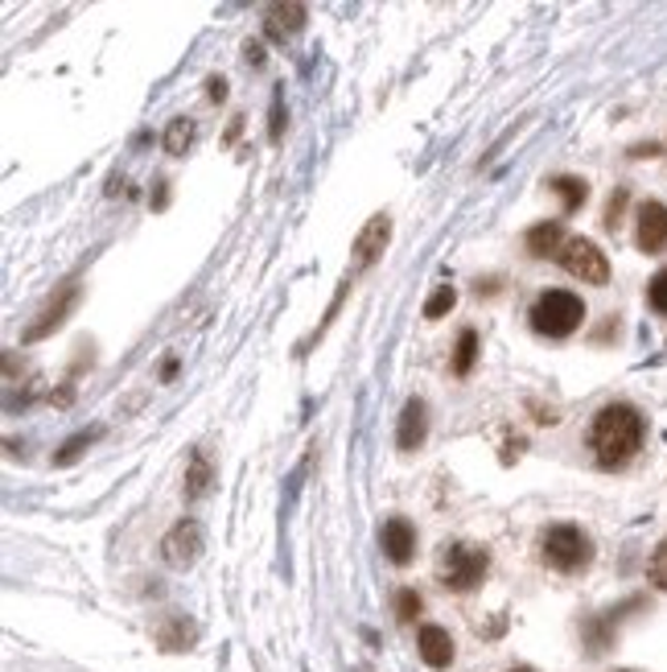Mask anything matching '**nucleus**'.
Masks as SVG:
<instances>
[{
    "instance_id": "obj_16",
    "label": "nucleus",
    "mask_w": 667,
    "mask_h": 672,
    "mask_svg": "<svg viewBox=\"0 0 667 672\" xmlns=\"http://www.w3.org/2000/svg\"><path fill=\"white\" fill-rule=\"evenodd\" d=\"M548 186L557 190V199H560V206L573 215V211H581L585 206V199H590V186L581 182V178H573V173H557Z\"/></svg>"
},
{
    "instance_id": "obj_2",
    "label": "nucleus",
    "mask_w": 667,
    "mask_h": 672,
    "mask_svg": "<svg viewBox=\"0 0 667 672\" xmlns=\"http://www.w3.org/2000/svg\"><path fill=\"white\" fill-rule=\"evenodd\" d=\"M528 322L544 339H569L585 322V301L569 294V289H544L540 298L531 301Z\"/></svg>"
},
{
    "instance_id": "obj_20",
    "label": "nucleus",
    "mask_w": 667,
    "mask_h": 672,
    "mask_svg": "<svg viewBox=\"0 0 667 672\" xmlns=\"http://www.w3.org/2000/svg\"><path fill=\"white\" fill-rule=\"evenodd\" d=\"M420 610H424V602H420L417 590H408V586L396 590V619H400V623H417Z\"/></svg>"
},
{
    "instance_id": "obj_30",
    "label": "nucleus",
    "mask_w": 667,
    "mask_h": 672,
    "mask_svg": "<svg viewBox=\"0 0 667 672\" xmlns=\"http://www.w3.org/2000/svg\"><path fill=\"white\" fill-rule=\"evenodd\" d=\"M512 672H536V669H512Z\"/></svg>"
},
{
    "instance_id": "obj_6",
    "label": "nucleus",
    "mask_w": 667,
    "mask_h": 672,
    "mask_svg": "<svg viewBox=\"0 0 667 672\" xmlns=\"http://www.w3.org/2000/svg\"><path fill=\"white\" fill-rule=\"evenodd\" d=\"M202 553V524L198 520H177L170 529V536L161 541V557L170 569H190Z\"/></svg>"
},
{
    "instance_id": "obj_10",
    "label": "nucleus",
    "mask_w": 667,
    "mask_h": 672,
    "mask_svg": "<svg viewBox=\"0 0 667 672\" xmlns=\"http://www.w3.org/2000/svg\"><path fill=\"white\" fill-rule=\"evenodd\" d=\"M388 239H391V220H388V215H372V220H367V227L355 235V265L372 268L375 260L384 256Z\"/></svg>"
},
{
    "instance_id": "obj_7",
    "label": "nucleus",
    "mask_w": 667,
    "mask_h": 672,
    "mask_svg": "<svg viewBox=\"0 0 667 672\" xmlns=\"http://www.w3.org/2000/svg\"><path fill=\"white\" fill-rule=\"evenodd\" d=\"M78 306V281H66L54 298L37 310V318H33L30 327H25V343H37V339H46V334H54V330L63 327L66 318H71V310Z\"/></svg>"
},
{
    "instance_id": "obj_4",
    "label": "nucleus",
    "mask_w": 667,
    "mask_h": 672,
    "mask_svg": "<svg viewBox=\"0 0 667 672\" xmlns=\"http://www.w3.org/2000/svg\"><path fill=\"white\" fill-rule=\"evenodd\" d=\"M540 562L557 574H577L593 562V541L590 532H581L577 524H552L540 536Z\"/></svg>"
},
{
    "instance_id": "obj_5",
    "label": "nucleus",
    "mask_w": 667,
    "mask_h": 672,
    "mask_svg": "<svg viewBox=\"0 0 667 672\" xmlns=\"http://www.w3.org/2000/svg\"><path fill=\"white\" fill-rule=\"evenodd\" d=\"M557 260L564 273H573L577 281H590V285L610 281V260H605L602 248H598L593 239H585V235H569Z\"/></svg>"
},
{
    "instance_id": "obj_31",
    "label": "nucleus",
    "mask_w": 667,
    "mask_h": 672,
    "mask_svg": "<svg viewBox=\"0 0 667 672\" xmlns=\"http://www.w3.org/2000/svg\"><path fill=\"white\" fill-rule=\"evenodd\" d=\"M618 672H638V669H618Z\"/></svg>"
},
{
    "instance_id": "obj_27",
    "label": "nucleus",
    "mask_w": 667,
    "mask_h": 672,
    "mask_svg": "<svg viewBox=\"0 0 667 672\" xmlns=\"http://www.w3.org/2000/svg\"><path fill=\"white\" fill-rule=\"evenodd\" d=\"M206 95H211L215 104H223V99H227V83H223V78H211V83H206Z\"/></svg>"
},
{
    "instance_id": "obj_8",
    "label": "nucleus",
    "mask_w": 667,
    "mask_h": 672,
    "mask_svg": "<svg viewBox=\"0 0 667 672\" xmlns=\"http://www.w3.org/2000/svg\"><path fill=\"white\" fill-rule=\"evenodd\" d=\"M635 244L647 256L667 248V206L664 203H643L638 206V227H635Z\"/></svg>"
},
{
    "instance_id": "obj_21",
    "label": "nucleus",
    "mask_w": 667,
    "mask_h": 672,
    "mask_svg": "<svg viewBox=\"0 0 667 672\" xmlns=\"http://www.w3.org/2000/svg\"><path fill=\"white\" fill-rule=\"evenodd\" d=\"M647 578H652L655 590H664V595H667V536L655 545L652 562H647Z\"/></svg>"
},
{
    "instance_id": "obj_12",
    "label": "nucleus",
    "mask_w": 667,
    "mask_h": 672,
    "mask_svg": "<svg viewBox=\"0 0 667 672\" xmlns=\"http://www.w3.org/2000/svg\"><path fill=\"white\" fill-rule=\"evenodd\" d=\"M305 21H310L305 4H268L265 9V38H272V42H289V38L301 33Z\"/></svg>"
},
{
    "instance_id": "obj_17",
    "label": "nucleus",
    "mask_w": 667,
    "mask_h": 672,
    "mask_svg": "<svg viewBox=\"0 0 667 672\" xmlns=\"http://www.w3.org/2000/svg\"><path fill=\"white\" fill-rule=\"evenodd\" d=\"M194 636H198V631H194V623H186L182 615H173L165 627H157V643H161L165 652H186L190 643H194Z\"/></svg>"
},
{
    "instance_id": "obj_18",
    "label": "nucleus",
    "mask_w": 667,
    "mask_h": 672,
    "mask_svg": "<svg viewBox=\"0 0 667 672\" xmlns=\"http://www.w3.org/2000/svg\"><path fill=\"white\" fill-rule=\"evenodd\" d=\"M161 145H165V153H170V157H186V149L194 145V120H186V116L170 120V128H165Z\"/></svg>"
},
{
    "instance_id": "obj_9",
    "label": "nucleus",
    "mask_w": 667,
    "mask_h": 672,
    "mask_svg": "<svg viewBox=\"0 0 667 672\" xmlns=\"http://www.w3.org/2000/svg\"><path fill=\"white\" fill-rule=\"evenodd\" d=\"M379 545H384V553H388L391 565H408L412 562V553H417V529H412L404 516L384 520V529H379Z\"/></svg>"
},
{
    "instance_id": "obj_24",
    "label": "nucleus",
    "mask_w": 667,
    "mask_h": 672,
    "mask_svg": "<svg viewBox=\"0 0 667 672\" xmlns=\"http://www.w3.org/2000/svg\"><path fill=\"white\" fill-rule=\"evenodd\" d=\"M626 203H631V190H626V186H618L614 194H610V203H605V227H610V232L618 227V220H622V211H626Z\"/></svg>"
},
{
    "instance_id": "obj_22",
    "label": "nucleus",
    "mask_w": 667,
    "mask_h": 672,
    "mask_svg": "<svg viewBox=\"0 0 667 672\" xmlns=\"http://www.w3.org/2000/svg\"><path fill=\"white\" fill-rule=\"evenodd\" d=\"M453 301H458V294H453L450 285H441L433 298L424 301V318L433 322V318H441V313H450V310H453Z\"/></svg>"
},
{
    "instance_id": "obj_1",
    "label": "nucleus",
    "mask_w": 667,
    "mask_h": 672,
    "mask_svg": "<svg viewBox=\"0 0 667 672\" xmlns=\"http://www.w3.org/2000/svg\"><path fill=\"white\" fill-rule=\"evenodd\" d=\"M643 438H647V422L635 405L626 401H614L605 405L590 425V450L598 458V467L614 470V467H626L638 450H643Z\"/></svg>"
},
{
    "instance_id": "obj_29",
    "label": "nucleus",
    "mask_w": 667,
    "mask_h": 672,
    "mask_svg": "<svg viewBox=\"0 0 667 672\" xmlns=\"http://www.w3.org/2000/svg\"><path fill=\"white\" fill-rule=\"evenodd\" d=\"M177 375V360H165V367H161V380H173Z\"/></svg>"
},
{
    "instance_id": "obj_26",
    "label": "nucleus",
    "mask_w": 667,
    "mask_h": 672,
    "mask_svg": "<svg viewBox=\"0 0 667 672\" xmlns=\"http://www.w3.org/2000/svg\"><path fill=\"white\" fill-rule=\"evenodd\" d=\"M280 132H284V111H280V95L272 99V128H268V137L280 141Z\"/></svg>"
},
{
    "instance_id": "obj_23",
    "label": "nucleus",
    "mask_w": 667,
    "mask_h": 672,
    "mask_svg": "<svg viewBox=\"0 0 667 672\" xmlns=\"http://www.w3.org/2000/svg\"><path fill=\"white\" fill-rule=\"evenodd\" d=\"M99 438V429H92V434H78V438H71L63 446V450L54 454V462H58V467H66V462H75L78 458V450H87V446H92V441Z\"/></svg>"
},
{
    "instance_id": "obj_28",
    "label": "nucleus",
    "mask_w": 667,
    "mask_h": 672,
    "mask_svg": "<svg viewBox=\"0 0 667 672\" xmlns=\"http://www.w3.org/2000/svg\"><path fill=\"white\" fill-rule=\"evenodd\" d=\"M244 54H248L251 66H265V50H260V46H251V42H248V46H244Z\"/></svg>"
},
{
    "instance_id": "obj_19",
    "label": "nucleus",
    "mask_w": 667,
    "mask_h": 672,
    "mask_svg": "<svg viewBox=\"0 0 667 672\" xmlns=\"http://www.w3.org/2000/svg\"><path fill=\"white\" fill-rule=\"evenodd\" d=\"M478 360V330H462L458 346H453V375H470Z\"/></svg>"
},
{
    "instance_id": "obj_14",
    "label": "nucleus",
    "mask_w": 667,
    "mask_h": 672,
    "mask_svg": "<svg viewBox=\"0 0 667 672\" xmlns=\"http://www.w3.org/2000/svg\"><path fill=\"white\" fill-rule=\"evenodd\" d=\"M524 248H528V256H536V260L560 256V248H564V227H560V223H536V227L524 235Z\"/></svg>"
},
{
    "instance_id": "obj_13",
    "label": "nucleus",
    "mask_w": 667,
    "mask_h": 672,
    "mask_svg": "<svg viewBox=\"0 0 667 672\" xmlns=\"http://www.w3.org/2000/svg\"><path fill=\"white\" fill-rule=\"evenodd\" d=\"M424 434H429V405L412 396L400 413V429H396V446L400 450H420L424 446Z\"/></svg>"
},
{
    "instance_id": "obj_3",
    "label": "nucleus",
    "mask_w": 667,
    "mask_h": 672,
    "mask_svg": "<svg viewBox=\"0 0 667 672\" xmlns=\"http://www.w3.org/2000/svg\"><path fill=\"white\" fill-rule=\"evenodd\" d=\"M491 574V553L478 545H466V541H453V545L441 548V562H437V578L445 590L453 595H470L474 586H482Z\"/></svg>"
},
{
    "instance_id": "obj_15",
    "label": "nucleus",
    "mask_w": 667,
    "mask_h": 672,
    "mask_svg": "<svg viewBox=\"0 0 667 672\" xmlns=\"http://www.w3.org/2000/svg\"><path fill=\"white\" fill-rule=\"evenodd\" d=\"M215 487V467H211V454L194 450L186 462V500H202L206 491Z\"/></svg>"
},
{
    "instance_id": "obj_11",
    "label": "nucleus",
    "mask_w": 667,
    "mask_h": 672,
    "mask_svg": "<svg viewBox=\"0 0 667 672\" xmlns=\"http://www.w3.org/2000/svg\"><path fill=\"white\" fill-rule=\"evenodd\" d=\"M417 648H420V660L429 664V669H450L453 664V636L445 631V627H437V623H424L420 627V636H417Z\"/></svg>"
},
{
    "instance_id": "obj_25",
    "label": "nucleus",
    "mask_w": 667,
    "mask_h": 672,
    "mask_svg": "<svg viewBox=\"0 0 667 672\" xmlns=\"http://www.w3.org/2000/svg\"><path fill=\"white\" fill-rule=\"evenodd\" d=\"M647 301H652L655 313H667V268H659L652 277V285H647Z\"/></svg>"
}]
</instances>
